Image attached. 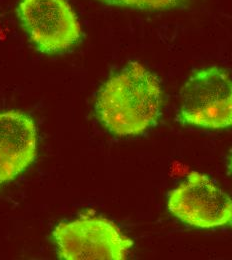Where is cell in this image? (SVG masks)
I'll list each match as a JSON object with an SVG mask.
<instances>
[{
    "label": "cell",
    "mask_w": 232,
    "mask_h": 260,
    "mask_svg": "<svg viewBox=\"0 0 232 260\" xmlns=\"http://www.w3.org/2000/svg\"><path fill=\"white\" fill-rule=\"evenodd\" d=\"M109 6L132 8L138 10L161 11L176 8H185L192 0H97Z\"/></svg>",
    "instance_id": "obj_7"
},
{
    "label": "cell",
    "mask_w": 232,
    "mask_h": 260,
    "mask_svg": "<svg viewBox=\"0 0 232 260\" xmlns=\"http://www.w3.org/2000/svg\"><path fill=\"white\" fill-rule=\"evenodd\" d=\"M162 107V90L155 74L130 62L100 88L95 111L102 125L116 136H135L154 126Z\"/></svg>",
    "instance_id": "obj_1"
},
{
    "label": "cell",
    "mask_w": 232,
    "mask_h": 260,
    "mask_svg": "<svg viewBox=\"0 0 232 260\" xmlns=\"http://www.w3.org/2000/svg\"><path fill=\"white\" fill-rule=\"evenodd\" d=\"M16 13L35 48L44 54H60L81 38V26L67 0H19Z\"/></svg>",
    "instance_id": "obj_4"
},
{
    "label": "cell",
    "mask_w": 232,
    "mask_h": 260,
    "mask_svg": "<svg viewBox=\"0 0 232 260\" xmlns=\"http://www.w3.org/2000/svg\"><path fill=\"white\" fill-rule=\"evenodd\" d=\"M37 156V127L28 114L0 112V186L23 173Z\"/></svg>",
    "instance_id": "obj_6"
},
{
    "label": "cell",
    "mask_w": 232,
    "mask_h": 260,
    "mask_svg": "<svg viewBox=\"0 0 232 260\" xmlns=\"http://www.w3.org/2000/svg\"><path fill=\"white\" fill-rule=\"evenodd\" d=\"M229 167H230V170H231L232 172V155L231 157H230V160H229Z\"/></svg>",
    "instance_id": "obj_8"
},
{
    "label": "cell",
    "mask_w": 232,
    "mask_h": 260,
    "mask_svg": "<svg viewBox=\"0 0 232 260\" xmlns=\"http://www.w3.org/2000/svg\"><path fill=\"white\" fill-rule=\"evenodd\" d=\"M179 121L184 125L223 129L232 126V78L217 66L197 70L180 95Z\"/></svg>",
    "instance_id": "obj_2"
},
{
    "label": "cell",
    "mask_w": 232,
    "mask_h": 260,
    "mask_svg": "<svg viewBox=\"0 0 232 260\" xmlns=\"http://www.w3.org/2000/svg\"><path fill=\"white\" fill-rule=\"evenodd\" d=\"M52 234L60 259H125L133 245L114 222L102 217L62 222Z\"/></svg>",
    "instance_id": "obj_3"
},
{
    "label": "cell",
    "mask_w": 232,
    "mask_h": 260,
    "mask_svg": "<svg viewBox=\"0 0 232 260\" xmlns=\"http://www.w3.org/2000/svg\"><path fill=\"white\" fill-rule=\"evenodd\" d=\"M168 210L197 228H232V198L206 175L191 172L168 196Z\"/></svg>",
    "instance_id": "obj_5"
}]
</instances>
